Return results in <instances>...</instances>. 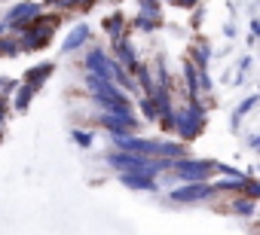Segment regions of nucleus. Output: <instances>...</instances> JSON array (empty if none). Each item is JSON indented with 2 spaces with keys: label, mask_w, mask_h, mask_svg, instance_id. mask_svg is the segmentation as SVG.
Instances as JSON below:
<instances>
[{
  "label": "nucleus",
  "mask_w": 260,
  "mask_h": 235,
  "mask_svg": "<svg viewBox=\"0 0 260 235\" xmlns=\"http://www.w3.org/2000/svg\"><path fill=\"white\" fill-rule=\"evenodd\" d=\"M166 126H169V129H175L184 141H193V138L202 132V126H205V113H202V107H199V104H190V107H184V110L172 113V120H169Z\"/></svg>",
  "instance_id": "obj_1"
},
{
  "label": "nucleus",
  "mask_w": 260,
  "mask_h": 235,
  "mask_svg": "<svg viewBox=\"0 0 260 235\" xmlns=\"http://www.w3.org/2000/svg\"><path fill=\"white\" fill-rule=\"evenodd\" d=\"M172 168H175V174H178L181 180H187V183H205V177L217 168V162H208V159H202V162H187V159H178Z\"/></svg>",
  "instance_id": "obj_2"
},
{
  "label": "nucleus",
  "mask_w": 260,
  "mask_h": 235,
  "mask_svg": "<svg viewBox=\"0 0 260 235\" xmlns=\"http://www.w3.org/2000/svg\"><path fill=\"white\" fill-rule=\"evenodd\" d=\"M214 192H217V189H214L211 183H187V186L175 189L172 199H175V202H199V199H208V195H214Z\"/></svg>",
  "instance_id": "obj_3"
},
{
  "label": "nucleus",
  "mask_w": 260,
  "mask_h": 235,
  "mask_svg": "<svg viewBox=\"0 0 260 235\" xmlns=\"http://www.w3.org/2000/svg\"><path fill=\"white\" fill-rule=\"evenodd\" d=\"M233 214H239V217H254V199H248V195L236 199V205H233Z\"/></svg>",
  "instance_id": "obj_4"
},
{
  "label": "nucleus",
  "mask_w": 260,
  "mask_h": 235,
  "mask_svg": "<svg viewBox=\"0 0 260 235\" xmlns=\"http://www.w3.org/2000/svg\"><path fill=\"white\" fill-rule=\"evenodd\" d=\"M254 104H257V95H254V98H245V101H242V104H239V107L233 110V129H239V123H242V116H245V113H248V110H251Z\"/></svg>",
  "instance_id": "obj_5"
},
{
  "label": "nucleus",
  "mask_w": 260,
  "mask_h": 235,
  "mask_svg": "<svg viewBox=\"0 0 260 235\" xmlns=\"http://www.w3.org/2000/svg\"><path fill=\"white\" fill-rule=\"evenodd\" d=\"M208 55H211V52H208V46H205V43L193 46V61L199 64V70H205V67H208Z\"/></svg>",
  "instance_id": "obj_6"
},
{
  "label": "nucleus",
  "mask_w": 260,
  "mask_h": 235,
  "mask_svg": "<svg viewBox=\"0 0 260 235\" xmlns=\"http://www.w3.org/2000/svg\"><path fill=\"white\" fill-rule=\"evenodd\" d=\"M217 171H220L223 177H233V180H245V177H248L245 171H239V168H233V165H217Z\"/></svg>",
  "instance_id": "obj_7"
},
{
  "label": "nucleus",
  "mask_w": 260,
  "mask_h": 235,
  "mask_svg": "<svg viewBox=\"0 0 260 235\" xmlns=\"http://www.w3.org/2000/svg\"><path fill=\"white\" fill-rule=\"evenodd\" d=\"M125 183L141 186V189H153V180H150V177H125Z\"/></svg>",
  "instance_id": "obj_8"
},
{
  "label": "nucleus",
  "mask_w": 260,
  "mask_h": 235,
  "mask_svg": "<svg viewBox=\"0 0 260 235\" xmlns=\"http://www.w3.org/2000/svg\"><path fill=\"white\" fill-rule=\"evenodd\" d=\"M248 144H251L254 150H260V135H251V138H248Z\"/></svg>",
  "instance_id": "obj_9"
},
{
  "label": "nucleus",
  "mask_w": 260,
  "mask_h": 235,
  "mask_svg": "<svg viewBox=\"0 0 260 235\" xmlns=\"http://www.w3.org/2000/svg\"><path fill=\"white\" fill-rule=\"evenodd\" d=\"M251 31H254V34H260V22H251Z\"/></svg>",
  "instance_id": "obj_10"
}]
</instances>
